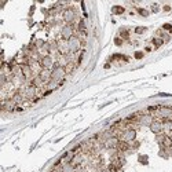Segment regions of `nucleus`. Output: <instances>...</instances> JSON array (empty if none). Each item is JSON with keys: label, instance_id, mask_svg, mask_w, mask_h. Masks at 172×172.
Wrapping results in <instances>:
<instances>
[{"label": "nucleus", "instance_id": "nucleus-1", "mask_svg": "<svg viewBox=\"0 0 172 172\" xmlns=\"http://www.w3.org/2000/svg\"><path fill=\"white\" fill-rule=\"evenodd\" d=\"M66 70H65V68L59 66V65L55 62L54 68L51 69V80H55V81H59L63 84L65 83V78H66Z\"/></svg>", "mask_w": 172, "mask_h": 172}, {"label": "nucleus", "instance_id": "nucleus-2", "mask_svg": "<svg viewBox=\"0 0 172 172\" xmlns=\"http://www.w3.org/2000/svg\"><path fill=\"white\" fill-rule=\"evenodd\" d=\"M83 46H84V44H83V41L80 40V37L76 36V34H74L73 37H70V39L68 40L69 53H72V54H77Z\"/></svg>", "mask_w": 172, "mask_h": 172}, {"label": "nucleus", "instance_id": "nucleus-3", "mask_svg": "<svg viewBox=\"0 0 172 172\" xmlns=\"http://www.w3.org/2000/svg\"><path fill=\"white\" fill-rule=\"evenodd\" d=\"M62 18L66 22V25H73L74 21L77 19V14H76L74 8H65L62 11Z\"/></svg>", "mask_w": 172, "mask_h": 172}, {"label": "nucleus", "instance_id": "nucleus-4", "mask_svg": "<svg viewBox=\"0 0 172 172\" xmlns=\"http://www.w3.org/2000/svg\"><path fill=\"white\" fill-rule=\"evenodd\" d=\"M119 139L120 140H124V142H127V143L134 142V140L136 139V129H132V128L125 129L121 135L119 136Z\"/></svg>", "mask_w": 172, "mask_h": 172}, {"label": "nucleus", "instance_id": "nucleus-5", "mask_svg": "<svg viewBox=\"0 0 172 172\" xmlns=\"http://www.w3.org/2000/svg\"><path fill=\"white\" fill-rule=\"evenodd\" d=\"M73 36H74V26L73 25H63L61 28V39L68 41Z\"/></svg>", "mask_w": 172, "mask_h": 172}, {"label": "nucleus", "instance_id": "nucleus-6", "mask_svg": "<svg viewBox=\"0 0 172 172\" xmlns=\"http://www.w3.org/2000/svg\"><path fill=\"white\" fill-rule=\"evenodd\" d=\"M40 65H41V68L43 69H53L54 68V65H55V59H54V57L53 55H46V57H43L41 58V61H40Z\"/></svg>", "mask_w": 172, "mask_h": 172}, {"label": "nucleus", "instance_id": "nucleus-7", "mask_svg": "<svg viewBox=\"0 0 172 172\" xmlns=\"http://www.w3.org/2000/svg\"><path fill=\"white\" fill-rule=\"evenodd\" d=\"M157 116L161 119H171L172 117V108L171 106H160L157 110Z\"/></svg>", "mask_w": 172, "mask_h": 172}, {"label": "nucleus", "instance_id": "nucleus-8", "mask_svg": "<svg viewBox=\"0 0 172 172\" xmlns=\"http://www.w3.org/2000/svg\"><path fill=\"white\" fill-rule=\"evenodd\" d=\"M17 103L14 99H6V101H2V109L4 112H15L17 109Z\"/></svg>", "mask_w": 172, "mask_h": 172}, {"label": "nucleus", "instance_id": "nucleus-9", "mask_svg": "<svg viewBox=\"0 0 172 172\" xmlns=\"http://www.w3.org/2000/svg\"><path fill=\"white\" fill-rule=\"evenodd\" d=\"M153 121H154V117H153L151 113H143V114L139 117V124H140V125L150 127Z\"/></svg>", "mask_w": 172, "mask_h": 172}, {"label": "nucleus", "instance_id": "nucleus-10", "mask_svg": "<svg viewBox=\"0 0 172 172\" xmlns=\"http://www.w3.org/2000/svg\"><path fill=\"white\" fill-rule=\"evenodd\" d=\"M150 131L153 134H161V132H164V125H163V121H160V120H154L153 123H151V125H150Z\"/></svg>", "mask_w": 172, "mask_h": 172}, {"label": "nucleus", "instance_id": "nucleus-11", "mask_svg": "<svg viewBox=\"0 0 172 172\" xmlns=\"http://www.w3.org/2000/svg\"><path fill=\"white\" fill-rule=\"evenodd\" d=\"M119 142H120V139L117 136H112V138H109L108 140H106L105 143V149H108V150H110V149H117V144H119Z\"/></svg>", "mask_w": 172, "mask_h": 172}, {"label": "nucleus", "instance_id": "nucleus-12", "mask_svg": "<svg viewBox=\"0 0 172 172\" xmlns=\"http://www.w3.org/2000/svg\"><path fill=\"white\" fill-rule=\"evenodd\" d=\"M62 85V83H59V81H55V80H50L46 84V91H50V92H53V91H55V89H58Z\"/></svg>", "mask_w": 172, "mask_h": 172}, {"label": "nucleus", "instance_id": "nucleus-13", "mask_svg": "<svg viewBox=\"0 0 172 172\" xmlns=\"http://www.w3.org/2000/svg\"><path fill=\"white\" fill-rule=\"evenodd\" d=\"M39 77L47 84V83L51 80V70L50 69H41L40 73H39Z\"/></svg>", "mask_w": 172, "mask_h": 172}, {"label": "nucleus", "instance_id": "nucleus-14", "mask_svg": "<svg viewBox=\"0 0 172 172\" xmlns=\"http://www.w3.org/2000/svg\"><path fill=\"white\" fill-rule=\"evenodd\" d=\"M83 161H84V154H80V153H78V154H76V156L73 157V160H72V165H73V167H76V168H77V167H80V165L83 164Z\"/></svg>", "mask_w": 172, "mask_h": 172}, {"label": "nucleus", "instance_id": "nucleus-15", "mask_svg": "<svg viewBox=\"0 0 172 172\" xmlns=\"http://www.w3.org/2000/svg\"><path fill=\"white\" fill-rule=\"evenodd\" d=\"M163 125H164V131L167 135H169L172 132V120L171 119H164L163 120Z\"/></svg>", "mask_w": 172, "mask_h": 172}, {"label": "nucleus", "instance_id": "nucleus-16", "mask_svg": "<svg viewBox=\"0 0 172 172\" xmlns=\"http://www.w3.org/2000/svg\"><path fill=\"white\" fill-rule=\"evenodd\" d=\"M124 13H125V8H124L123 6H113L112 7V14H114V15H121Z\"/></svg>", "mask_w": 172, "mask_h": 172}, {"label": "nucleus", "instance_id": "nucleus-17", "mask_svg": "<svg viewBox=\"0 0 172 172\" xmlns=\"http://www.w3.org/2000/svg\"><path fill=\"white\" fill-rule=\"evenodd\" d=\"M151 44H153L154 46V48H158V47H161L164 44V40L161 39V37H153V39H151Z\"/></svg>", "mask_w": 172, "mask_h": 172}, {"label": "nucleus", "instance_id": "nucleus-18", "mask_svg": "<svg viewBox=\"0 0 172 172\" xmlns=\"http://www.w3.org/2000/svg\"><path fill=\"white\" fill-rule=\"evenodd\" d=\"M119 33H120V37H121L123 40H128L129 39V33H128V29H127V28H120Z\"/></svg>", "mask_w": 172, "mask_h": 172}, {"label": "nucleus", "instance_id": "nucleus-19", "mask_svg": "<svg viewBox=\"0 0 172 172\" xmlns=\"http://www.w3.org/2000/svg\"><path fill=\"white\" fill-rule=\"evenodd\" d=\"M165 138H167V134H165V132L157 134V135H156V142H157L158 144H160V146H163V143H164Z\"/></svg>", "mask_w": 172, "mask_h": 172}, {"label": "nucleus", "instance_id": "nucleus-20", "mask_svg": "<svg viewBox=\"0 0 172 172\" xmlns=\"http://www.w3.org/2000/svg\"><path fill=\"white\" fill-rule=\"evenodd\" d=\"M76 167H73L70 163L69 164H62V172H74Z\"/></svg>", "mask_w": 172, "mask_h": 172}, {"label": "nucleus", "instance_id": "nucleus-21", "mask_svg": "<svg viewBox=\"0 0 172 172\" xmlns=\"http://www.w3.org/2000/svg\"><path fill=\"white\" fill-rule=\"evenodd\" d=\"M76 68H77V65L73 63V62H69L68 66L65 68V70H66V73H68V74H72V73H73V72L76 70Z\"/></svg>", "mask_w": 172, "mask_h": 172}, {"label": "nucleus", "instance_id": "nucleus-22", "mask_svg": "<svg viewBox=\"0 0 172 172\" xmlns=\"http://www.w3.org/2000/svg\"><path fill=\"white\" fill-rule=\"evenodd\" d=\"M136 11H138V14H139L140 17H144V18H147V17L150 15V11H149V10H146V8H138Z\"/></svg>", "mask_w": 172, "mask_h": 172}, {"label": "nucleus", "instance_id": "nucleus-23", "mask_svg": "<svg viewBox=\"0 0 172 172\" xmlns=\"http://www.w3.org/2000/svg\"><path fill=\"white\" fill-rule=\"evenodd\" d=\"M139 146H140V142H138V140H134V142L129 143V150H131V151H135V150L139 149Z\"/></svg>", "mask_w": 172, "mask_h": 172}, {"label": "nucleus", "instance_id": "nucleus-24", "mask_svg": "<svg viewBox=\"0 0 172 172\" xmlns=\"http://www.w3.org/2000/svg\"><path fill=\"white\" fill-rule=\"evenodd\" d=\"M33 43H34V46L37 47V50H40V48H43V47H44L46 41H44L43 39H37V40H33Z\"/></svg>", "mask_w": 172, "mask_h": 172}, {"label": "nucleus", "instance_id": "nucleus-25", "mask_svg": "<svg viewBox=\"0 0 172 172\" xmlns=\"http://www.w3.org/2000/svg\"><path fill=\"white\" fill-rule=\"evenodd\" d=\"M138 161H139L140 164H143V165H147V163H149V158H147V156H144V154H140V156L138 157Z\"/></svg>", "mask_w": 172, "mask_h": 172}, {"label": "nucleus", "instance_id": "nucleus-26", "mask_svg": "<svg viewBox=\"0 0 172 172\" xmlns=\"http://www.w3.org/2000/svg\"><path fill=\"white\" fill-rule=\"evenodd\" d=\"M134 32H135L136 34H143L144 32H147V28L146 26H136Z\"/></svg>", "mask_w": 172, "mask_h": 172}, {"label": "nucleus", "instance_id": "nucleus-27", "mask_svg": "<svg viewBox=\"0 0 172 172\" xmlns=\"http://www.w3.org/2000/svg\"><path fill=\"white\" fill-rule=\"evenodd\" d=\"M114 44H116L117 47H121L123 44H124V40H123L120 36H116V37H114Z\"/></svg>", "mask_w": 172, "mask_h": 172}, {"label": "nucleus", "instance_id": "nucleus-28", "mask_svg": "<svg viewBox=\"0 0 172 172\" xmlns=\"http://www.w3.org/2000/svg\"><path fill=\"white\" fill-rule=\"evenodd\" d=\"M143 57H144L143 51H135V54H134V58H135V59H142Z\"/></svg>", "mask_w": 172, "mask_h": 172}, {"label": "nucleus", "instance_id": "nucleus-29", "mask_svg": "<svg viewBox=\"0 0 172 172\" xmlns=\"http://www.w3.org/2000/svg\"><path fill=\"white\" fill-rule=\"evenodd\" d=\"M158 156L160 157H163V158H168L169 156H168V153H167V150L165 149H160V151H158Z\"/></svg>", "mask_w": 172, "mask_h": 172}, {"label": "nucleus", "instance_id": "nucleus-30", "mask_svg": "<svg viewBox=\"0 0 172 172\" xmlns=\"http://www.w3.org/2000/svg\"><path fill=\"white\" fill-rule=\"evenodd\" d=\"M158 10H160L158 4L157 3H153V4H151V13H158Z\"/></svg>", "mask_w": 172, "mask_h": 172}, {"label": "nucleus", "instance_id": "nucleus-31", "mask_svg": "<svg viewBox=\"0 0 172 172\" xmlns=\"http://www.w3.org/2000/svg\"><path fill=\"white\" fill-rule=\"evenodd\" d=\"M163 30H169V32H172V25H171V23H164Z\"/></svg>", "mask_w": 172, "mask_h": 172}, {"label": "nucleus", "instance_id": "nucleus-32", "mask_svg": "<svg viewBox=\"0 0 172 172\" xmlns=\"http://www.w3.org/2000/svg\"><path fill=\"white\" fill-rule=\"evenodd\" d=\"M163 10L168 13V11H171V7H169V6H164V7H163Z\"/></svg>", "mask_w": 172, "mask_h": 172}]
</instances>
